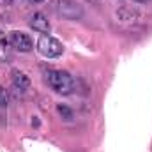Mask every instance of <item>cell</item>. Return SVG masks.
I'll use <instances>...</instances> for the list:
<instances>
[{"mask_svg": "<svg viewBox=\"0 0 152 152\" xmlns=\"http://www.w3.org/2000/svg\"><path fill=\"white\" fill-rule=\"evenodd\" d=\"M46 83H48V87L51 90H55V92H58L62 96L73 94L76 88L73 76L67 71H62V69H50L46 73Z\"/></svg>", "mask_w": 152, "mask_h": 152, "instance_id": "obj_1", "label": "cell"}, {"mask_svg": "<svg viewBox=\"0 0 152 152\" xmlns=\"http://www.w3.org/2000/svg\"><path fill=\"white\" fill-rule=\"evenodd\" d=\"M37 51L46 58H57L62 55L64 46L58 39L51 37V36H41L37 41Z\"/></svg>", "mask_w": 152, "mask_h": 152, "instance_id": "obj_2", "label": "cell"}, {"mask_svg": "<svg viewBox=\"0 0 152 152\" xmlns=\"http://www.w3.org/2000/svg\"><path fill=\"white\" fill-rule=\"evenodd\" d=\"M7 39H9V46H11L12 50H16V51L28 53V51L34 50V41L30 39L28 34H25V32H21V30H12V32H9Z\"/></svg>", "mask_w": 152, "mask_h": 152, "instance_id": "obj_3", "label": "cell"}, {"mask_svg": "<svg viewBox=\"0 0 152 152\" xmlns=\"http://www.w3.org/2000/svg\"><path fill=\"white\" fill-rule=\"evenodd\" d=\"M57 11L66 20H81L83 14H85L83 7L75 0H58L57 2Z\"/></svg>", "mask_w": 152, "mask_h": 152, "instance_id": "obj_4", "label": "cell"}, {"mask_svg": "<svg viewBox=\"0 0 152 152\" xmlns=\"http://www.w3.org/2000/svg\"><path fill=\"white\" fill-rule=\"evenodd\" d=\"M28 25H30V28H34L36 32L44 34V36H48V34H50V30H51V25H50L48 18H46L42 12H34V14L30 16Z\"/></svg>", "mask_w": 152, "mask_h": 152, "instance_id": "obj_5", "label": "cell"}, {"mask_svg": "<svg viewBox=\"0 0 152 152\" xmlns=\"http://www.w3.org/2000/svg\"><path fill=\"white\" fill-rule=\"evenodd\" d=\"M12 85L18 88V90H27L28 87H30V78L25 75V73H21V71H12Z\"/></svg>", "mask_w": 152, "mask_h": 152, "instance_id": "obj_6", "label": "cell"}, {"mask_svg": "<svg viewBox=\"0 0 152 152\" xmlns=\"http://www.w3.org/2000/svg\"><path fill=\"white\" fill-rule=\"evenodd\" d=\"M11 60V46L7 36L0 30V62H9Z\"/></svg>", "mask_w": 152, "mask_h": 152, "instance_id": "obj_7", "label": "cell"}, {"mask_svg": "<svg viewBox=\"0 0 152 152\" xmlns=\"http://www.w3.org/2000/svg\"><path fill=\"white\" fill-rule=\"evenodd\" d=\"M57 112L60 113L62 118H66V120H71V118H73V110H71L67 104H58V106H57Z\"/></svg>", "mask_w": 152, "mask_h": 152, "instance_id": "obj_8", "label": "cell"}, {"mask_svg": "<svg viewBox=\"0 0 152 152\" xmlns=\"http://www.w3.org/2000/svg\"><path fill=\"white\" fill-rule=\"evenodd\" d=\"M7 99H9L7 97V90L0 85V108H5L7 106Z\"/></svg>", "mask_w": 152, "mask_h": 152, "instance_id": "obj_9", "label": "cell"}, {"mask_svg": "<svg viewBox=\"0 0 152 152\" xmlns=\"http://www.w3.org/2000/svg\"><path fill=\"white\" fill-rule=\"evenodd\" d=\"M30 4H39V2H42V0H28Z\"/></svg>", "mask_w": 152, "mask_h": 152, "instance_id": "obj_10", "label": "cell"}, {"mask_svg": "<svg viewBox=\"0 0 152 152\" xmlns=\"http://www.w3.org/2000/svg\"><path fill=\"white\" fill-rule=\"evenodd\" d=\"M133 2H140V4H143V2H149V0H133Z\"/></svg>", "mask_w": 152, "mask_h": 152, "instance_id": "obj_11", "label": "cell"}]
</instances>
